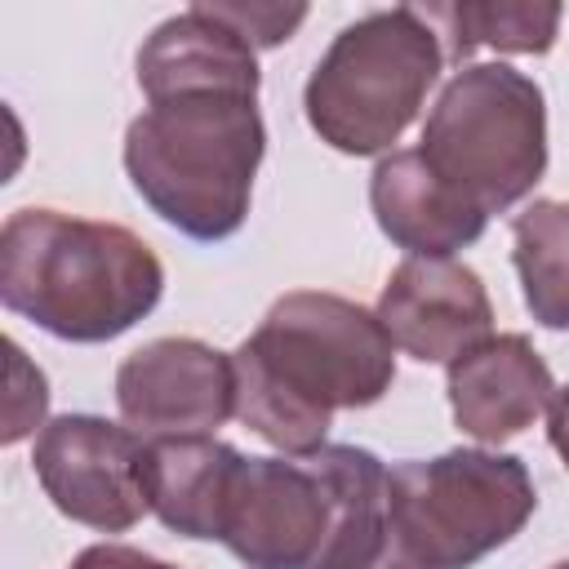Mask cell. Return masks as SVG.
Instances as JSON below:
<instances>
[{
	"label": "cell",
	"mask_w": 569,
	"mask_h": 569,
	"mask_svg": "<svg viewBox=\"0 0 569 569\" xmlns=\"http://www.w3.org/2000/svg\"><path fill=\"white\" fill-rule=\"evenodd\" d=\"M116 405L142 440L213 436L236 413V360L200 338H156L120 360Z\"/></svg>",
	"instance_id": "9"
},
{
	"label": "cell",
	"mask_w": 569,
	"mask_h": 569,
	"mask_svg": "<svg viewBox=\"0 0 569 569\" xmlns=\"http://www.w3.org/2000/svg\"><path fill=\"white\" fill-rule=\"evenodd\" d=\"M267 129L253 93H173L147 102L124 129L133 191L191 240H227L244 227Z\"/></svg>",
	"instance_id": "3"
},
{
	"label": "cell",
	"mask_w": 569,
	"mask_h": 569,
	"mask_svg": "<svg viewBox=\"0 0 569 569\" xmlns=\"http://www.w3.org/2000/svg\"><path fill=\"white\" fill-rule=\"evenodd\" d=\"M538 489L516 453L449 449L387 471V511L427 569H471L507 547L533 516Z\"/></svg>",
	"instance_id": "6"
},
{
	"label": "cell",
	"mask_w": 569,
	"mask_h": 569,
	"mask_svg": "<svg viewBox=\"0 0 569 569\" xmlns=\"http://www.w3.org/2000/svg\"><path fill=\"white\" fill-rule=\"evenodd\" d=\"M369 209L409 258H453L485 236V213L431 173L418 147L391 151L369 173Z\"/></svg>",
	"instance_id": "14"
},
{
	"label": "cell",
	"mask_w": 569,
	"mask_h": 569,
	"mask_svg": "<svg viewBox=\"0 0 569 569\" xmlns=\"http://www.w3.org/2000/svg\"><path fill=\"white\" fill-rule=\"evenodd\" d=\"M418 151L485 218L502 213L547 173V98L507 62H471L440 89Z\"/></svg>",
	"instance_id": "5"
},
{
	"label": "cell",
	"mask_w": 569,
	"mask_h": 569,
	"mask_svg": "<svg viewBox=\"0 0 569 569\" xmlns=\"http://www.w3.org/2000/svg\"><path fill=\"white\" fill-rule=\"evenodd\" d=\"M551 569H569V560H560V565H551Z\"/></svg>",
	"instance_id": "22"
},
{
	"label": "cell",
	"mask_w": 569,
	"mask_h": 569,
	"mask_svg": "<svg viewBox=\"0 0 569 569\" xmlns=\"http://www.w3.org/2000/svg\"><path fill=\"white\" fill-rule=\"evenodd\" d=\"M258 49L227 27L209 4L164 18L138 49V89L147 102L173 93H253L258 98Z\"/></svg>",
	"instance_id": "12"
},
{
	"label": "cell",
	"mask_w": 569,
	"mask_h": 569,
	"mask_svg": "<svg viewBox=\"0 0 569 569\" xmlns=\"http://www.w3.org/2000/svg\"><path fill=\"white\" fill-rule=\"evenodd\" d=\"M511 262L542 329H569V200H533L511 218Z\"/></svg>",
	"instance_id": "16"
},
{
	"label": "cell",
	"mask_w": 569,
	"mask_h": 569,
	"mask_svg": "<svg viewBox=\"0 0 569 569\" xmlns=\"http://www.w3.org/2000/svg\"><path fill=\"white\" fill-rule=\"evenodd\" d=\"M440 67L445 49L427 13L373 9L342 27L307 76V124L342 156H378L413 124Z\"/></svg>",
	"instance_id": "4"
},
{
	"label": "cell",
	"mask_w": 569,
	"mask_h": 569,
	"mask_svg": "<svg viewBox=\"0 0 569 569\" xmlns=\"http://www.w3.org/2000/svg\"><path fill=\"white\" fill-rule=\"evenodd\" d=\"M449 409L458 431L480 445H502L533 427L551 405L556 382L525 333H498L449 365Z\"/></svg>",
	"instance_id": "11"
},
{
	"label": "cell",
	"mask_w": 569,
	"mask_h": 569,
	"mask_svg": "<svg viewBox=\"0 0 569 569\" xmlns=\"http://www.w3.org/2000/svg\"><path fill=\"white\" fill-rule=\"evenodd\" d=\"M4 351H9V400H4V431H0V440L18 445L36 427H44L49 382H44V373L27 360V351L13 338H4Z\"/></svg>",
	"instance_id": "18"
},
{
	"label": "cell",
	"mask_w": 569,
	"mask_h": 569,
	"mask_svg": "<svg viewBox=\"0 0 569 569\" xmlns=\"http://www.w3.org/2000/svg\"><path fill=\"white\" fill-rule=\"evenodd\" d=\"M427 18L449 27L453 58H471L476 49H498V53H547L560 31V4H436Z\"/></svg>",
	"instance_id": "17"
},
{
	"label": "cell",
	"mask_w": 569,
	"mask_h": 569,
	"mask_svg": "<svg viewBox=\"0 0 569 569\" xmlns=\"http://www.w3.org/2000/svg\"><path fill=\"white\" fill-rule=\"evenodd\" d=\"M333 493L311 458H240L218 542L244 569H316Z\"/></svg>",
	"instance_id": "8"
},
{
	"label": "cell",
	"mask_w": 569,
	"mask_h": 569,
	"mask_svg": "<svg viewBox=\"0 0 569 569\" xmlns=\"http://www.w3.org/2000/svg\"><path fill=\"white\" fill-rule=\"evenodd\" d=\"M31 467L44 498L98 533H124L151 511L142 485L147 440L98 413L49 418L36 436Z\"/></svg>",
	"instance_id": "7"
},
{
	"label": "cell",
	"mask_w": 569,
	"mask_h": 569,
	"mask_svg": "<svg viewBox=\"0 0 569 569\" xmlns=\"http://www.w3.org/2000/svg\"><path fill=\"white\" fill-rule=\"evenodd\" d=\"M227 27H236L253 49H276L284 44L298 22L307 18V4H209Z\"/></svg>",
	"instance_id": "19"
},
{
	"label": "cell",
	"mask_w": 569,
	"mask_h": 569,
	"mask_svg": "<svg viewBox=\"0 0 569 569\" xmlns=\"http://www.w3.org/2000/svg\"><path fill=\"white\" fill-rule=\"evenodd\" d=\"M164 267L120 222L18 209L0 227V302L62 342H111L156 311Z\"/></svg>",
	"instance_id": "2"
},
{
	"label": "cell",
	"mask_w": 569,
	"mask_h": 569,
	"mask_svg": "<svg viewBox=\"0 0 569 569\" xmlns=\"http://www.w3.org/2000/svg\"><path fill=\"white\" fill-rule=\"evenodd\" d=\"M240 458L244 453H236L227 440H213V436L147 440L142 485L156 520L182 538L218 542L222 507H227Z\"/></svg>",
	"instance_id": "15"
},
{
	"label": "cell",
	"mask_w": 569,
	"mask_h": 569,
	"mask_svg": "<svg viewBox=\"0 0 569 569\" xmlns=\"http://www.w3.org/2000/svg\"><path fill=\"white\" fill-rule=\"evenodd\" d=\"M378 320L422 365H453L493 338L489 289L458 258H405L382 284Z\"/></svg>",
	"instance_id": "10"
},
{
	"label": "cell",
	"mask_w": 569,
	"mask_h": 569,
	"mask_svg": "<svg viewBox=\"0 0 569 569\" xmlns=\"http://www.w3.org/2000/svg\"><path fill=\"white\" fill-rule=\"evenodd\" d=\"M231 360L236 418L289 458L325 449L338 409H369L396 382V342L378 311L325 289L276 298Z\"/></svg>",
	"instance_id": "1"
},
{
	"label": "cell",
	"mask_w": 569,
	"mask_h": 569,
	"mask_svg": "<svg viewBox=\"0 0 569 569\" xmlns=\"http://www.w3.org/2000/svg\"><path fill=\"white\" fill-rule=\"evenodd\" d=\"M547 440L569 471V387H556V396L547 405Z\"/></svg>",
	"instance_id": "21"
},
{
	"label": "cell",
	"mask_w": 569,
	"mask_h": 569,
	"mask_svg": "<svg viewBox=\"0 0 569 569\" xmlns=\"http://www.w3.org/2000/svg\"><path fill=\"white\" fill-rule=\"evenodd\" d=\"M311 462L333 493V520L316 569H427L391 525L387 467L378 453L356 445H325L311 453Z\"/></svg>",
	"instance_id": "13"
},
{
	"label": "cell",
	"mask_w": 569,
	"mask_h": 569,
	"mask_svg": "<svg viewBox=\"0 0 569 569\" xmlns=\"http://www.w3.org/2000/svg\"><path fill=\"white\" fill-rule=\"evenodd\" d=\"M71 569H178V565L156 560V556L124 547V542H93L71 560Z\"/></svg>",
	"instance_id": "20"
}]
</instances>
